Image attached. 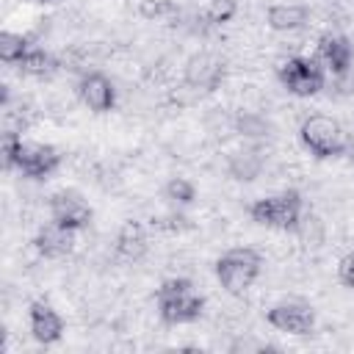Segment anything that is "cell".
Segmentation results:
<instances>
[{
	"instance_id": "8992f818",
	"label": "cell",
	"mask_w": 354,
	"mask_h": 354,
	"mask_svg": "<svg viewBox=\"0 0 354 354\" xmlns=\"http://www.w3.org/2000/svg\"><path fill=\"white\" fill-rule=\"evenodd\" d=\"M277 77L293 97H315L326 83V69L321 66L318 58L296 55L279 64Z\"/></svg>"
},
{
	"instance_id": "8fae6325",
	"label": "cell",
	"mask_w": 354,
	"mask_h": 354,
	"mask_svg": "<svg viewBox=\"0 0 354 354\" xmlns=\"http://www.w3.org/2000/svg\"><path fill=\"white\" fill-rule=\"evenodd\" d=\"M318 61L332 75H346L354 64V44L340 33H326L318 39Z\"/></svg>"
},
{
	"instance_id": "7a4b0ae2",
	"label": "cell",
	"mask_w": 354,
	"mask_h": 354,
	"mask_svg": "<svg viewBox=\"0 0 354 354\" xmlns=\"http://www.w3.org/2000/svg\"><path fill=\"white\" fill-rule=\"evenodd\" d=\"M155 304H158L160 321L169 326L194 324L205 310V299L196 293L194 282L185 277H171L160 282V288L155 290Z\"/></svg>"
},
{
	"instance_id": "52a82bcc",
	"label": "cell",
	"mask_w": 354,
	"mask_h": 354,
	"mask_svg": "<svg viewBox=\"0 0 354 354\" xmlns=\"http://www.w3.org/2000/svg\"><path fill=\"white\" fill-rule=\"evenodd\" d=\"M47 207H50V221L64 224V227H69V230H83V227H88V221H91V216H94L91 205L83 199V194H77V191H72V188L53 194Z\"/></svg>"
},
{
	"instance_id": "cb8c5ba5",
	"label": "cell",
	"mask_w": 354,
	"mask_h": 354,
	"mask_svg": "<svg viewBox=\"0 0 354 354\" xmlns=\"http://www.w3.org/2000/svg\"><path fill=\"white\" fill-rule=\"evenodd\" d=\"M254 346H260V348H268L266 343H254ZM238 348H249V343H235V346H232V351H238Z\"/></svg>"
},
{
	"instance_id": "277c9868",
	"label": "cell",
	"mask_w": 354,
	"mask_h": 354,
	"mask_svg": "<svg viewBox=\"0 0 354 354\" xmlns=\"http://www.w3.org/2000/svg\"><path fill=\"white\" fill-rule=\"evenodd\" d=\"M301 207H304L301 194L288 188L282 194L254 199L249 205V216L254 224L268 230H296L301 224Z\"/></svg>"
},
{
	"instance_id": "9a60e30c",
	"label": "cell",
	"mask_w": 354,
	"mask_h": 354,
	"mask_svg": "<svg viewBox=\"0 0 354 354\" xmlns=\"http://www.w3.org/2000/svg\"><path fill=\"white\" fill-rule=\"evenodd\" d=\"M113 249H116V254H119L122 260H127V263L141 260V257L147 254V235H144V230H141L138 224H133V221L124 224V227L119 230V235H116Z\"/></svg>"
},
{
	"instance_id": "ffe728a7",
	"label": "cell",
	"mask_w": 354,
	"mask_h": 354,
	"mask_svg": "<svg viewBox=\"0 0 354 354\" xmlns=\"http://www.w3.org/2000/svg\"><path fill=\"white\" fill-rule=\"evenodd\" d=\"M238 11V0H207V19L213 25L230 22Z\"/></svg>"
},
{
	"instance_id": "44dd1931",
	"label": "cell",
	"mask_w": 354,
	"mask_h": 354,
	"mask_svg": "<svg viewBox=\"0 0 354 354\" xmlns=\"http://www.w3.org/2000/svg\"><path fill=\"white\" fill-rule=\"evenodd\" d=\"M238 130L243 136H266V122L257 116V113H243L238 119Z\"/></svg>"
},
{
	"instance_id": "5b68a950",
	"label": "cell",
	"mask_w": 354,
	"mask_h": 354,
	"mask_svg": "<svg viewBox=\"0 0 354 354\" xmlns=\"http://www.w3.org/2000/svg\"><path fill=\"white\" fill-rule=\"evenodd\" d=\"M299 138L321 160L337 158L340 152H346V133H343L340 122L326 113H310L299 127Z\"/></svg>"
},
{
	"instance_id": "e0dca14e",
	"label": "cell",
	"mask_w": 354,
	"mask_h": 354,
	"mask_svg": "<svg viewBox=\"0 0 354 354\" xmlns=\"http://www.w3.org/2000/svg\"><path fill=\"white\" fill-rule=\"evenodd\" d=\"M28 50H30L28 36L14 33V30H3L0 33V61L3 64H19Z\"/></svg>"
},
{
	"instance_id": "9c48e42d",
	"label": "cell",
	"mask_w": 354,
	"mask_h": 354,
	"mask_svg": "<svg viewBox=\"0 0 354 354\" xmlns=\"http://www.w3.org/2000/svg\"><path fill=\"white\" fill-rule=\"evenodd\" d=\"M224 77V61L216 55V53H194L188 61H185V83L191 88H202V91H213L218 88Z\"/></svg>"
},
{
	"instance_id": "2e32d148",
	"label": "cell",
	"mask_w": 354,
	"mask_h": 354,
	"mask_svg": "<svg viewBox=\"0 0 354 354\" xmlns=\"http://www.w3.org/2000/svg\"><path fill=\"white\" fill-rule=\"evenodd\" d=\"M17 66H19V72H25V75L44 77V75H50V72L55 69V58H53L47 50H41V47H30V50L22 55V61H19Z\"/></svg>"
},
{
	"instance_id": "4fadbf2b",
	"label": "cell",
	"mask_w": 354,
	"mask_h": 354,
	"mask_svg": "<svg viewBox=\"0 0 354 354\" xmlns=\"http://www.w3.org/2000/svg\"><path fill=\"white\" fill-rule=\"evenodd\" d=\"M75 232L77 230H69L64 224H55V221H47L36 238H33V246L41 257L47 260H58V257H66L72 249H75Z\"/></svg>"
},
{
	"instance_id": "ac0fdd59",
	"label": "cell",
	"mask_w": 354,
	"mask_h": 354,
	"mask_svg": "<svg viewBox=\"0 0 354 354\" xmlns=\"http://www.w3.org/2000/svg\"><path fill=\"white\" fill-rule=\"evenodd\" d=\"M260 169H263V158L257 152H252V149L238 152V155L230 158V174L235 180H254L260 174Z\"/></svg>"
},
{
	"instance_id": "3957f363",
	"label": "cell",
	"mask_w": 354,
	"mask_h": 354,
	"mask_svg": "<svg viewBox=\"0 0 354 354\" xmlns=\"http://www.w3.org/2000/svg\"><path fill=\"white\" fill-rule=\"evenodd\" d=\"M260 268H263V257L252 246H235L216 260V277L221 288L232 296L249 290L260 277Z\"/></svg>"
},
{
	"instance_id": "d6986e66",
	"label": "cell",
	"mask_w": 354,
	"mask_h": 354,
	"mask_svg": "<svg viewBox=\"0 0 354 354\" xmlns=\"http://www.w3.org/2000/svg\"><path fill=\"white\" fill-rule=\"evenodd\" d=\"M163 194H166V199H171V202H177V205H191V202L196 199V185H194L188 177H171V180L166 183Z\"/></svg>"
},
{
	"instance_id": "7c38bea8",
	"label": "cell",
	"mask_w": 354,
	"mask_h": 354,
	"mask_svg": "<svg viewBox=\"0 0 354 354\" xmlns=\"http://www.w3.org/2000/svg\"><path fill=\"white\" fill-rule=\"evenodd\" d=\"M28 326H30V335L41 343V346H50V343H58L61 335H64V318L58 315V310L47 301H33L30 310H28Z\"/></svg>"
},
{
	"instance_id": "30bf717a",
	"label": "cell",
	"mask_w": 354,
	"mask_h": 354,
	"mask_svg": "<svg viewBox=\"0 0 354 354\" xmlns=\"http://www.w3.org/2000/svg\"><path fill=\"white\" fill-rule=\"evenodd\" d=\"M77 94L91 113H108L116 105V88L102 72H86L77 83Z\"/></svg>"
},
{
	"instance_id": "7402d4cb",
	"label": "cell",
	"mask_w": 354,
	"mask_h": 354,
	"mask_svg": "<svg viewBox=\"0 0 354 354\" xmlns=\"http://www.w3.org/2000/svg\"><path fill=\"white\" fill-rule=\"evenodd\" d=\"M337 279H340L346 288L354 290V252L340 260V266H337Z\"/></svg>"
},
{
	"instance_id": "5bb4252c",
	"label": "cell",
	"mask_w": 354,
	"mask_h": 354,
	"mask_svg": "<svg viewBox=\"0 0 354 354\" xmlns=\"http://www.w3.org/2000/svg\"><path fill=\"white\" fill-rule=\"evenodd\" d=\"M310 19V8L307 6H299V3H274L268 11H266V22L271 30H279V33H288V30H299L304 28Z\"/></svg>"
},
{
	"instance_id": "ba28073f",
	"label": "cell",
	"mask_w": 354,
	"mask_h": 354,
	"mask_svg": "<svg viewBox=\"0 0 354 354\" xmlns=\"http://www.w3.org/2000/svg\"><path fill=\"white\" fill-rule=\"evenodd\" d=\"M268 326H274L277 332H288V335H310L315 326V313L310 304L301 301H279L274 307H268L266 313Z\"/></svg>"
},
{
	"instance_id": "603a6c76",
	"label": "cell",
	"mask_w": 354,
	"mask_h": 354,
	"mask_svg": "<svg viewBox=\"0 0 354 354\" xmlns=\"http://www.w3.org/2000/svg\"><path fill=\"white\" fill-rule=\"evenodd\" d=\"M346 155H348V160L354 163V133L346 138Z\"/></svg>"
},
{
	"instance_id": "6da1fadb",
	"label": "cell",
	"mask_w": 354,
	"mask_h": 354,
	"mask_svg": "<svg viewBox=\"0 0 354 354\" xmlns=\"http://www.w3.org/2000/svg\"><path fill=\"white\" fill-rule=\"evenodd\" d=\"M3 163H6V169H17L25 177L44 180L61 166V152L53 144L22 141V136L6 133L3 136Z\"/></svg>"
}]
</instances>
